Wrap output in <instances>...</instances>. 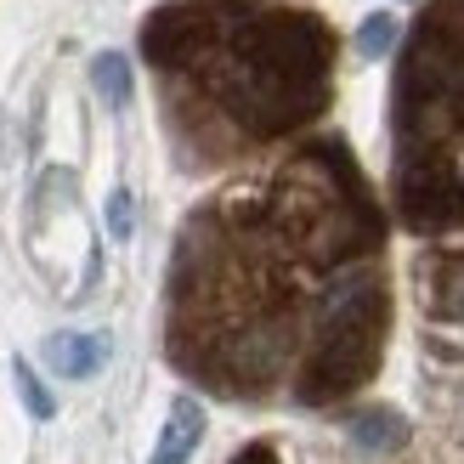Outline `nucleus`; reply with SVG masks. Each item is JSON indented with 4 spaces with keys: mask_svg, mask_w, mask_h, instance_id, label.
<instances>
[{
    "mask_svg": "<svg viewBox=\"0 0 464 464\" xmlns=\"http://www.w3.org/2000/svg\"><path fill=\"white\" fill-rule=\"evenodd\" d=\"M142 57L176 159L216 170L329 113L340 34L284 0H170L142 23Z\"/></svg>",
    "mask_w": 464,
    "mask_h": 464,
    "instance_id": "f03ea898",
    "label": "nucleus"
},
{
    "mask_svg": "<svg viewBox=\"0 0 464 464\" xmlns=\"http://www.w3.org/2000/svg\"><path fill=\"white\" fill-rule=\"evenodd\" d=\"M45 362H52L63 380H91L108 362V340L102 334H52L45 340Z\"/></svg>",
    "mask_w": 464,
    "mask_h": 464,
    "instance_id": "39448f33",
    "label": "nucleus"
},
{
    "mask_svg": "<svg viewBox=\"0 0 464 464\" xmlns=\"http://www.w3.org/2000/svg\"><path fill=\"white\" fill-rule=\"evenodd\" d=\"M232 464H277V453H272L266 442H255V448H244V453L232 459Z\"/></svg>",
    "mask_w": 464,
    "mask_h": 464,
    "instance_id": "9d476101",
    "label": "nucleus"
},
{
    "mask_svg": "<svg viewBox=\"0 0 464 464\" xmlns=\"http://www.w3.org/2000/svg\"><path fill=\"white\" fill-rule=\"evenodd\" d=\"M391 45H397V17H391V12H374V17L362 23V34H357V52H362V57H385Z\"/></svg>",
    "mask_w": 464,
    "mask_h": 464,
    "instance_id": "6e6552de",
    "label": "nucleus"
},
{
    "mask_svg": "<svg viewBox=\"0 0 464 464\" xmlns=\"http://www.w3.org/2000/svg\"><path fill=\"white\" fill-rule=\"evenodd\" d=\"M391 210L430 323L464 352V0H425L391 80Z\"/></svg>",
    "mask_w": 464,
    "mask_h": 464,
    "instance_id": "7ed1b4c3",
    "label": "nucleus"
},
{
    "mask_svg": "<svg viewBox=\"0 0 464 464\" xmlns=\"http://www.w3.org/2000/svg\"><path fill=\"white\" fill-rule=\"evenodd\" d=\"M108 232H113V238H130V193L108 198Z\"/></svg>",
    "mask_w": 464,
    "mask_h": 464,
    "instance_id": "1a4fd4ad",
    "label": "nucleus"
},
{
    "mask_svg": "<svg viewBox=\"0 0 464 464\" xmlns=\"http://www.w3.org/2000/svg\"><path fill=\"white\" fill-rule=\"evenodd\" d=\"M12 374H17V391H23V408H29L34 420H52V413H57V402H52V391L40 385V374H34V368H29V362H12Z\"/></svg>",
    "mask_w": 464,
    "mask_h": 464,
    "instance_id": "0eeeda50",
    "label": "nucleus"
},
{
    "mask_svg": "<svg viewBox=\"0 0 464 464\" xmlns=\"http://www.w3.org/2000/svg\"><path fill=\"white\" fill-rule=\"evenodd\" d=\"M391 216L340 136L227 181L165 277V352L232 402L323 408L374 380L391 334Z\"/></svg>",
    "mask_w": 464,
    "mask_h": 464,
    "instance_id": "f257e3e1",
    "label": "nucleus"
},
{
    "mask_svg": "<svg viewBox=\"0 0 464 464\" xmlns=\"http://www.w3.org/2000/svg\"><path fill=\"white\" fill-rule=\"evenodd\" d=\"M91 80H97V91H102L108 108H125L130 102V68H125L120 52H102L97 63H91Z\"/></svg>",
    "mask_w": 464,
    "mask_h": 464,
    "instance_id": "423d86ee",
    "label": "nucleus"
},
{
    "mask_svg": "<svg viewBox=\"0 0 464 464\" xmlns=\"http://www.w3.org/2000/svg\"><path fill=\"white\" fill-rule=\"evenodd\" d=\"M198 436H204V408H198L193 397H176V402H170V420H165V430H159L148 464H188L193 448H198Z\"/></svg>",
    "mask_w": 464,
    "mask_h": 464,
    "instance_id": "20e7f679",
    "label": "nucleus"
}]
</instances>
